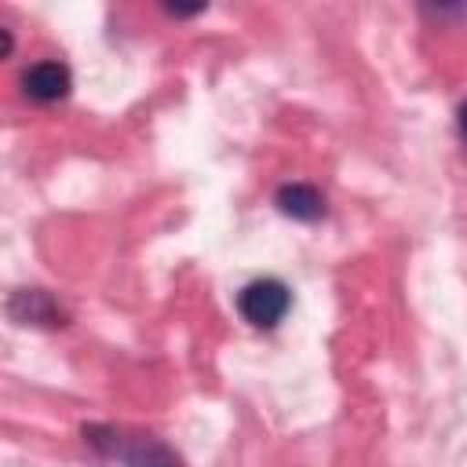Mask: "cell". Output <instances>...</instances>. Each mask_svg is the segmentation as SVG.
Returning a JSON list of instances; mask_svg holds the SVG:
<instances>
[{
    "instance_id": "1",
    "label": "cell",
    "mask_w": 467,
    "mask_h": 467,
    "mask_svg": "<svg viewBox=\"0 0 467 467\" xmlns=\"http://www.w3.org/2000/svg\"><path fill=\"white\" fill-rule=\"evenodd\" d=\"M84 441L91 449H99L102 456L120 460L124 467H182L179 452L157 438H124L117 427H102L91 423L84 427Z\"/></svg>"
},
{
    "instance_id": "2",
    "label": "cell",
    "mask_w": 467,
    "mask_h": 467,
    "mask_svg": "<svg viewBox=\"0 0 467 467\" xmlns=\"http://www.w3.org/2000/svg\"><path fill=\"white\" fill-rule=\"evenodd\" d=\"M292 306V292L277 277H255L237 292V310L252 328H274Z\"/></svg>"
},
{
    "instance_id": "3",
    "label": "cell",
    "mask_w": 467,
    "mask_h": 467,
    "mask_svg": "<svg viewBox=\"0 0 467 467\" xmlns=\"http://www.w3.org/2000/svg\"><path fill=\"white\" fill-rule=\"evenodd\" d=\"M7 314L18 325H36V328H62V325H69V310L47 288H15L7 296Z\"/></svg>"
},
{
    "instance_id": "4",
    "label": "cell",
    "mask_w": 467,
    "mask_h": 467,
    "mask_svg": "<svg viewBox=\"0 0 467 467\" xmlns=\"http://www.w3.org/2000/svg\"><path fill=\"white\" fill-rule=\"evenodd\" d=\"M69 88H73V77H69V69H66L62 62H55V58L33 62V66L22 73V95L33 99V102H44V106L66 99Z\"/></svg>"
},
{
    "instance_id": "5",
    "label": "cell",
    "mask_w": 467,
    "mask_h": 467,
    "mask_svg": "<svg viewBox=\"0 0 467 467\" xmlns=\"http://www.w3.org/2000/svg\"><path fill=\"white\" fill-rule=\"evenodd\" d=\"M274 201H277V208H281L285 215H292V219H299V223H314V219L325 215V197H321L310 182H285Z\"/></svg>"
},
{
    "instance_id": "6",
    "label": "cell",
    "mask_w": 467,
    "mask_h": 467,
    "mask_svg": "<svg viewBox=\"0 0 467 467\" xmlns=\"http://www.w3.org/2000/svg\"><path fill=\"white\" fill-rule=\"evenodd\" d=\"M164 11H168L171 18H190V15H201V11H204V4H193V7H182V4H164Z\"/></svg>"
},
{
    "instance_id": "7",
    "label": "cell",
    "mask_w": 467,
    "mask_h": 467,
    "mask_svg": "<svg viewBox=\"0 0 467 467\" xmlns=\"http://www.w3.org/2000/svg\"><path fill=\"white\" fill-rule=\"evenodd\" d=\"M11 47H15V40H11V29H7V26H0V55L7 58V55H11Z\"/></svg>"
},
{
    "instance_id": "8",
    "label": "cell",
    "mask_w": 467,
    "mask_h": 467,
    "mask_svg": "<svg viewBox=\"0 0 467 467\" xmlns=\"http://www.w3.org/2000/svg\"><path fill=\"white\" fill-rule=\"evenodd\" d=\"M456 128H460V135H463V142H467V102L456 109Z\"/></svg>"
}]
</instances>
